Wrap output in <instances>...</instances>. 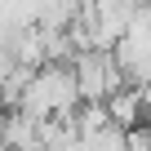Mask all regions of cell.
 <instances>
[{
	"label": "cell",
	"mask_w": 151,
	"mask_h": 151,
	"mask_svg": "<svg viewBox=\"0 0 151 151\" xmlns=\"http://www.w3.org/2000/svg\"><path fill=\"white\" fill-rule=\"evenodd\" d=\"M80 107V93H76L71 67L62 62H45L27 76V85L14 102V111H27L36 120H71V111Z\"/></svg>",
	"instance_id": "6da1fadb"
},
{
	"label": "cell",
	"mask_w": 151,
	"mask_h": 151,
	"mask_svg": "<svg viewBox=\"0 0 151 151\" xmlns=\"http://www.w3.org/2000/svg\"><path fill=\"white\" fill-rule=\"evenodd\" d=\"M111 62L120 67V76H133V80L151 76V5H138L124 36L111 45Z\"/></svg>",
	"instance_id": "7a4b0ae2"
},
{
	"label": "cell",
	"mask_w": 151,
	"mask_h": 151,
	"mask_svg": "<svg viewBox=\"0 0 151 151\" xmlns=\"http://www.w3.org/2000/svg\"><path fill=\"white\" fill-rule=\"evenodd\" d=\"M71 80H76L80 102H107V98L124 85V76H120V67L111 62V53L85 49V53H76V62H71Z\"/></svg>",
	"instance_id": "3957f363"
},
{
	"label": "cell",
	"mask_w": 151,
	"mask_h": 151,
	"mask_svg": "<svg viewBox=\"0 0 151 151\" xmlns=\"http://www.w3.org/2000/svg\"><path fill=\"white\" fill-rule=\"evenodd\" d=\"M102 107H107V120H111L116 129H138V124H142V98H138V85H133V89L120 85Z\"/></svg>",
	"instance_id": "277c9868"
},
{
	"label": "cell",
	"mask_w": 151,
	"mask_h": 151,
	"mask_svg": "<svg viewBox=\"0 0 151 151\" xmlns=\"http://www.w3.org/2000/svg\"><path fill=\"white\" fill-rule=\"evenodd\" d=\"M138 98H142V116H151V76L138 80Z\"/></svg>",
	"instance_id": "5b68a950"
}]
</instances>
